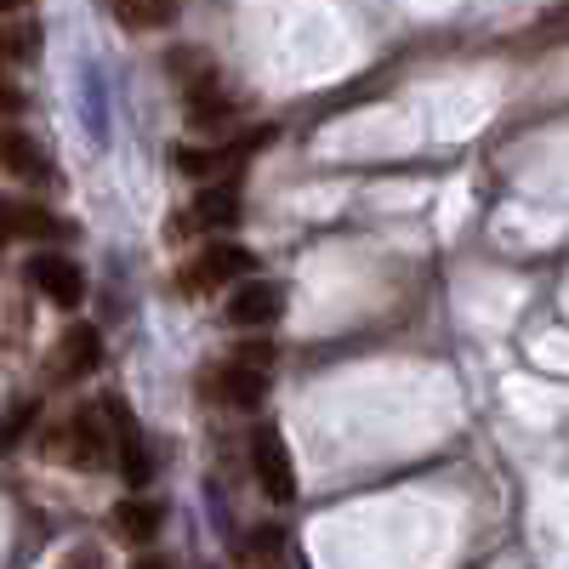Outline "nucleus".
Returning <instances> with one entry per match:
<instances>
[{
	"instance_id": "1",
	"label": "nucleus",
	"mask_w": 569,
	"mask_h": 569,
	"mask_svg": "<svg viewBox=\"0 0 569 569\" xmlns=\"http://www.w3.org/2000/svg\"><path fill=\"white\" fill-rule=\"evenodd\" d=\"M109 445H114V433H109V410H103V405H86V410H74V416L63 421V433L46 445V450H58L69 467L91 472V467H103V461H109Z\"/></svg>"
},
{
	"instance_id": "15",
	"label": "nucleus",
	"mask_w": 569,
	"mask_h": 569,
	"mask_svg": "<svg viewBox=\"0 0 569 569\" xmlns=\"http://www.w3.org/2000/svg\"><path fill=\"white\" fill-rule=\"evenodd\" d=\"M63 222L40 206H12V240H58Z\"/></svg>"
},
{
	"instance_id": "17",
	"label": "nucleus",
	"mask_w": 569,
	"mask_h": 569,
	"mask_svg": "<svg viewBox=\"0 0 569 569\" xmlns=\"http://www.w3.org/2000/svg\"><path fill=\"white\" fill-rule=\"evenodd\" d=\"M58 569H103V547H98V541H80V547H74V552H69Z\"/></svg>"
},
{
	"instance_id": "8",
	"label": "nucleus",
	"mask_w": 569,
	"mask_h": 569,
	"mask_svg": "<svg viewBox=\"0 0 569 569\" xmlns=\"http://www.w3.org/2000/svg\"><path fill=\"white\" fill-rule=\"evenodd\" d=\"M103 410H109V433H114V450H120V472H126V485H131V490H142V485L154 479V456H149V445H142V427H137V416H131L120 399H109Z\"/></svg>"
},
{
	"instance_id": "11",
	"label": "nucleus",
	"mask_w": 569,
	"mask_h": 569,
	"mask_svg": "<svg viewBox=\"0 0 569 569\" xmlns=\"http://www.w3.org/2000/svg\"><path fill=\"white\" fill-rule=\"evenodd\" d=\"M240 188L233 182H206L200 194H194V206H188V217H194L206 233H228V228H240Z\"/></svg>"
},
{
	"instance_id": "14",
	"label": "nucleus",
	"mask_w": 569,
	"mask_h": 569,
	"mask_svg": "<svg viewBox=\"0 0 569 569\" xmlns=\"http://www.w3.org/2000/svg\"><path fill=\"white\" fill-rule=\"evenodd\" d=\"M126 29H166L177 18V0H109Z\"/></svg>"
},
{
	"instance_id": "4",
	"label": "nucleus",
	"mask_w": 569,
	"mask_h": 569,
	"mask_svg": "<svg viewBox=\"0 0 569 569\" xmlns=\"http://www.w3.org/2000/svg\"><path fill=\"white\" fill-rule=\"evenodd\" d=\"M23 279L34 284V291L52 302V308H80L86 302V268L63 251H34L23 262Z\"/></svg>"
},
{
	"instance_id": "2",
	"label": "nucleus",
	"mask_w": 569,
	"mask_h": 569,
	"mask_svg": "<svg viewBox=\"0 0 569 569\" xmlns=\"http://www.w3.org/2000/svg\"><path fill=\"white\" fill-rule=\"evenodd\" d=\"M251 467H257V485L273 507L297 501V461H291V445H284L279 427H268V421L251 427Z\"/></svg>"
},
{
	"instance_id": "19",
	"label": "nucleus",
	"mask_w": 569,
	"mask_h": 569,
	"mask_svg": "<svg viewBox=\"0 0 569 569\" xmlns=\"http://www.w3.org/2000/svg\"><path fill=\"white\" fill-rule=\"evenodd\" d=\"M12 240V200H0V246Z\"/></svg>"
},
{
	"instance_id": "13",
	"label": "nucleus",
	"mask_w": 569,
	"mask_h": 569,
	"mask_svg": "<svg viewBox=\"0 0 569 569\" xmlns=\"http://www.w3.org/2000/svg\"><path fill=\"white\" fill-rule=\"evenodd\" d=\"M34 52H40V23L23 18V23H12V29H0V74L34 63Z\"/></svg>"
},
{
	"instance_id": "12",
	"label": "nucleus",
	"mask_w": 569,
	"mask_h": 569,
	"mask_svg": "<svg viewBox=\"0 0 569 569\" xmlns=\"http://www.w3.org/2000/svg\"><path fill=\"white\" fill-rule=\"evenodd\" d=\"M114 530L137 547H149L160 536V501H120L114 507Z\"/></svg>"
},
{
	"instance_id": "21",
	"label": "nucleus",
	"mask_w": 569,
	"mask_h": 569,
	"mask_svg": "<svg viewBox=\"0 0 569 569\" xmlns=\"http://www.w3.org/2000/svg\"><path fill=\"white\" fill-rule=\"evenodd\" d=\"M131 569H171V563H166V558H137Z\"/></svg>"
},
{
	"instance_id": "3",
	"label": "nucleus",
	"mask_w": 569,
	"mask_h": 569,
	"mask_svg": "<svg viewBox=\"0 0 569 569\" xmlns=\"http://www.w3.org/2000/svg\"><path fill=\"white\" fill-rule=\"evenodd\" d=\"M211 393H217L222 405H240V410L262 405V393H268V348L228 353V359L211 370Z\"/></svg>"
},
{
	"instance_id": "20",
	"label": "nucleus",
	"mask_w": 569,
	"mask_h": 569,
	"mask_svg": "<svg viewBox=\"0 0 569 569\" xmlns=\"http://www.w3.org/2000/svg\"><path fill=\"white\" fill-rule=\"evenodd\" d=\"M23 12V0H0V23H7V18H18Z\"/></svg>"
},
{
	"instance_id": "6",
	"label": "nucleus",
	"mask_w": 569,
	"mask_h": 569,
	"mask_svg": "<svg viewBox=\"0 0 569 569\" xmlns=\"http://www.w3.org/2000/svg\"><path fill=\"white\" fill-rule=\"evenodd\" d=\"M251 268L257 262H251L246 246H206L194 262L182 268V291L188 297H206V291H217V284H240Z\"/></svg>"
},
{
	"instance_id": "10",
	"label": "nucleus",
	"mask_w": 569,
	"mask_h": 569,
	"mask_svg": "<svg viewBox=\"0 0 569 569\" xmlns=\"http://www.w3.org/2000/svg\"><path fill=\"white\" fill-rule=\"evenodd\" d=\"M103 365V337L91 325H69L58 337V353H52V376L58 382H80V376H91Z\"/></svg>"
},
{
	"instance_id": "7",
	"label": "nucleus",
	"mask_w": 569,
	"mask_h": 569,
	"mask_svg": "<svg viewBox=\"0 0 569 569\" xmlns=\"http://www.w3.org/2000/svg\"><path fill=\"white\" fill-rule=\"evenodd\" d=\"M0 166L12 171V182H29V188L58 182V166H52V154H46V142L34 131H18V126L0 137Z\"/></svg>"
},
{
	"instance_id": "5",
	"label": "nucleus",
	"mask_w": 569,
	"mask_h": 569,
	"mask_svg": "<svg viewBox=\"0 0 569 569\" xmlns=\"http://www.w3.org/2000/svg\"><path fill=\"white\" fill-rule=\"evenodd\" d=\"M233 91L222 86V74L211 69V63H194V80H182V114H188V126L194 131H217V126H228L233 120Z\"/></svg>"
},
{
	"instance_id": "16",
	"label": "nucleus",
	"mask_w": 569,
	"mask_h": 569,
	"mask_svg": "<svg viewBox=\"0 0 569 569\" xmlns=\"http://www.w3.org/2000/svg\"><path fill=\"white\" fill-rule=\"evenodd\" d=\"M40 416V399H18L7 416H0V450H7V445H18L23 433H29V421Z\"/></svg>"
},
{
	"instance_id": "18",
	"label": "nucleus",
	"mask_w": 569,
	"mask_h": 569,
	"mask_svg": "<svg viewBox=\"0 0 569 569\" xmlns=\"http://www.w3.org/2000/svg\"><path fill=\"white\" fill-rule=\"evenodd\" d=\"M18 103H23V98H18V86H12V80H0V114H12Z\"/></svg>"
},
{
	"instance_id": "9",
	"label": "nucleus",
	"mask_w": 569,
	"mask_h": 569,
	"mask_svg": "<svg viewBox=\"0 0 569 569\" xmlns=\"http://www.w3.org/2000/svg\"><path fill=\"white\" fill-rule=\"evenodd\" d=\"M284 313V291L273 279H240L228 297V325L233 330H268Z\"/></svg>"
}]
</instances>
